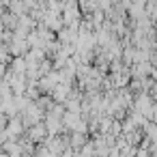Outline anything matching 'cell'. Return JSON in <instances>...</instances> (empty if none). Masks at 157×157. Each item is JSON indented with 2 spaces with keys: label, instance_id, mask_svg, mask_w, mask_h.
Returning <instances> with one entry per match:
<instances>
[{
  "label": "cell",
  "instance_id": "cell-3",
  "mask_svg": "<svg viewBox=\"0 0 157 157\" xmlns=\"http://www.w3.org/2000/svg\"><path fill=\"white\" fill-rule=\"evenodd\" d=\"M7 69L13 75H26V60L24 58H11V63L7 65Z\"/></svg>",
  "mask_w": 157,
  "mask_h": 157
},
{
  "label": "cell",
  "instance_id": "cell-2",
  "mask_svg": "<svg viewBox=\"0 0 157 157\" xmlns=\"http://www.w3.org/2000/svg\"><path fill=\"white\" fill-rule=\"evenodd\" d=\"M24 136H26V140H28L30 144H41V142L48 138V129H45L43 123H39V125L28 127V129L24 131Z\"/></svg>",
  "mask_w": 157,
  "mask_h": 157
},
{
  "label": "cell",
  "instance_id": "cell-6",
  "mask_svg": "<svg viewBox=\"0 0 157 157\" xmlns=\"http://www.w3.org/2000/svg\"><path fill=\"white\" fill-rule=\"evenodd\" d=\"M0 157H9V155H7V153H2V151H0Z\"/></svg>",
  "mask_w": 157,
  "mask_h": 157
},
{
  "label": "cell",
  "instance_id": "cell-4",
  "mask_svg": "<svg viewBox=\"0 0 157 157\" xmlns=\"http://www.w3.org/2000/svg\"><path fill=\"white\" fill-rule=\"evenodd\" d=\"M148 123L157 125V103H153V110H151V114H148Z\"/></svg>",
  "mask_w": 157,
  "mask_h": 157
},
{
  "label": "cell",
  "instance_id": "cell-1",
  "mask_svg": "<svg viewBox=\"0 0 157 157\" xmlns=\"http://www.w3.org/2000/svg\"><path fill=\"white\" fill-rule=\"evenodd\" d=\"M5 131H7L9 140H20V138L24 136V131H26V129H24V125H22V118H20V114L7 121V125H5Z\"/></svg>",
  "mask_w": 157,
  "mask_h": 157
},
{
  "label": "cell",
  "instance_id": "cell-5",
  "mask_svg": "<svg viewBox=\"0 0 157 157\" xmlns=\"http://www.w3.org/2000/svg\"><path fill=\"white\" fill-rule=\"evenodd\" d=\"M5 75H7V65H0V82L5 80Z\"/></svg>",
  "mask_w": 157,
  "mask_h": 157
}]
</instances>
